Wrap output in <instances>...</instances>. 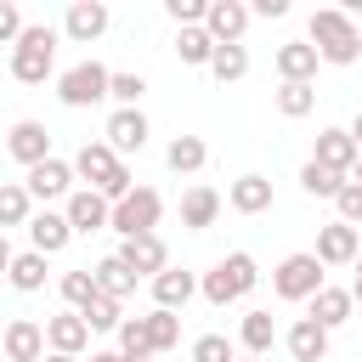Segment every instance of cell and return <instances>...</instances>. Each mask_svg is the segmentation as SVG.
Returning a JSON list of instances; mask_svg holds the SVG:
<instances>
[{"mask_svg": "<svg viewBox=\"0 0 362 362\" xmlns=\"http://www.w3.org/2000/svg\"><path fill=\"white\" fill-rule=\"evenodd\" d=\"M23 187H28V198H34V204H51V198H68V192H74V164L51 153L45 164H34V170L23 175Z\"/></svg>", "mask_w": 362, "mask_h": 362, "instance_id": "13", "label": "cell"}, {"mask_svg": "<svg viewBox=\"0 0 362 362\" xmlns=\"http://www.w3.org/2000/svg\"><path fill=\"white\" fill-rule=\"evenodd\" d=\"M249 6L243 0H209V11H204V34L215 40V45H243V34H249Z\"/></svg>", "mask_w": 362, "mask_h": 362, "instance_id": "10", "label": "cell"}, {"mask_svg": "<svg viewBox=\"0 0 362 362\" xmlns=\"http://www.w3.org/2000/svg\"><path fill=\"white\" fill-rule=\"evenodd\" d=\"M141 96H147L141 74H107V102L113 107H141Z\"/></svg>", "mask_w": 362, "mask_h": 362, "instance_id": "37", "label": "cell"}, {"mask_svg": "<svg viewBox=\"0 0 362 362\" xmlns=\"http://www.w3.org/2000/svg\"><path fill=\"white\" fill-rule=\"evenodd\" d=\"M175 57H181L187 68H209V57H215V40H209L204 28H181V34H175Z\"/></svg>", "mask_w": 362, "mask_h": 362, "instance_id": "36", "label": "cell"}, {"mask_svg": "<svg viewBox=\"0 0 362 362\" xmlns=\"http://www.w3.org/2000/svg\"><path fill=\"white\" fill-rule=\"evenodd\" d=\"M79 317H85V328H90V334H119L124 305H119V300H107V294H90V300L79 305Z\"/></svg>", "mask_w": 362, "mask_h": 362, "instance_id": "30", "label": "cell"}, {"mask_svg": "<svg viewBox=\"0 0 362 362\" xmlns=\"http://www.w3.org/2000/svg\"><path fill=\"white\" fill-rule=\"evenodd\" d=\"M11 255H17V249H11V243H6V232H0V277L11 272Z\"/></svg>", "mask_w": 362, "mask_h": 362, "instance_id": "44", "label": "cell"}, {"mask_svg": "<svg viewBox=\"0 0 362 362\" xmlns=\"http://www.w3.org/2000/svg\"><path fill=\"white\" fill-rule=\"evenodd\" d=\"M221 204H226V198H221L215 187L192 181V187L181 192V226H187V232H209V226H215V215H221Z\"/></svg>", "mask_w": 362, "mask_h": 362, "instance_id": "22", "label": "cell"}, {"mask_svg": "<svg viewBox=\"0 0 362 362\" xmlns=\"http://www.w3.org/2000/svg\"><path fill=\"white\" fill-rule=\"evenodd\" d=\"M68 243H74V232H68V215H62V209H34V215H28V249H34V255L51 260V255H62Z\"/></svg>", "mask_w": 362, "mask_h": 362, "instance_id": "16", "label": "cell"}, {"mask_svg": "<svg viewBox=\"0 0 362 362\" xmlns=\"http://www.w3.org/2000/svg\"><path fill=\"white\" fill-rule=\"evenodd\" d=\"M107 74L113 68H102V62H74V68H62L57 74V102L62 107H96V102H107Z\"/></svg>", "mask_w": 362, "mask_h": 362, "instance_id": "7", "label": "cell"}, {"mask_svg": "<svg viewBox=\"0 0 362 362\" xmlns=\"http://www.w3.org/2000/svg\"><path fill=\"white\" fill-rule=\"evenodd\" d=\"M17 34H23V11L17 0H0V45H17Z\"/></svg>", "mask_w": 362, "mask_h": 362, "instance_id": "42", "label": "cell"}, {"mask_svg": "<svg viewBox=\"0 0 362 362\" xmlns=\"http://www.w3.org/2000/svg\"><path fill=\"white\" fill-rule=\"evenodd\" d=\"M40 362H79V356H51V351H45V356H40Z\"/></svg>", "mask_w": 362, "mask_h": 362, "instance_id": "48", "label": "cell"}, {"mask_svg": "<svg viewBox=\"0 0 362 362\" xmlns=\"http://www.w3.org/2000/svg\"><path fill=\"white\" fill-rule=\"evenodd\" d=\"M272 68H277V79H283V85H311L322 62H317V51H311L305 40H288V45H277Z\"/></svg>", "mask_w": 362, "mask_h": 362, "instance_id": "19", "label": "cell"}, {"mask_svg": "<svg viewBox=\"0 0 362 362\" xmlns=\"http://www.w3.org/2000/svg\"><path fill=\"white\" fill-rule=\"evenodd\" d=\"M28 215H34L28 187H23V181H0V232H6V226H28Z\"/></svg>", "mask_w": 362, "mask_h": 362, "instance_id": "31", "label": "cell"}, {"mask_svg": "<svg viewBox=\"0 0 362 362\" xmlns=\"http://www.w3.org/2000/svg\"><path fill=\"white\" fill-rule=\"evenodd\" d=\"M317 107V85H277V113L283 119H305Z\"/></svg>", "mask_w": 362, "mask_h": 362, "instance_id": "38", "label": "cell"}, {"mask_svg": "<svg viewBox=\"0 0 362 362\" xmlns=\"http://www.w3.org/2000/svg\"><path fill=\"white\" fill-rule=\"evenodd\" d=\"M351 300L362 305V255H356V277H351Z\"/></svg>", "mask_w": 362, "mask_h": 362, "instance_id": "46", "label": "cell"}, {"mask_svg": "<svg viewBox=\"0 0 362 362\" xmlns=\"http://www.w3.org/2000/svg\"><path fill=\"white\" fill-rule=\"evenodd\" d=\"M238 362H266V356H238Z\"/></svg>", "mask_w": 362, "mask_h": 362, "instance_id": "50", "label": "cell"}, {"mask_svg": "<svg viewBox=\"0 0 362 362\" xmlns=\"http://www.w3.org/2000/svg\"><path fill=\"white\" fill-rule=\"evenodd\" d=\"M311 158L317 164H328V170H339V175H351L356 170V141L345 136V124H328V130H317V147H311Z\"/></svg>", "mask_w": 362, "mask_h": 362, "instance_id": "20", "label": "cell"}, {"mask_svg": "<svg viewBox=\"0 0 362 362\" xmlns=\"http://www.w3.org/2000/svg\"><path fill=\"white\" fill-rule=\"evenodd\" d=\"M209 74H215L221 85H238V79L249 74V45H215V57H209Z\"/></svg>", "mask_w": 362, "mask_h": 362, "instance_id": "34", "label": "cell"}, {"mask_svg": "<svg viewBox=\"0 0 362 362\" xmlns=\"http://www.w3.org/2000/svg\"><path fill=\"white\" fill-rule=\"evenodd\" d=\"M147 339H153V356H164V351H175L181 345V311H147Z\"/></svg>", "mask_w": 362, "mask_h": 362, "instance_id": "32", "label": "cell"}, {"mask_svg": "<svg viewBox=\"0 0 362 362\" xmlns=\"http://www.w3.org/2000/svg\"><path fill=\"white\" fill-rule=\"evenodd\" d=\"M192 362H238V339H226V334H198V339H192Z\"/></svg>", "mask_w": 362, "mask_h": 362, "instance_id": "39", "label": "cell"}, {"mask_svg": "<svg viewBox=\"0 0 362 362\" xmlns=\"http://www.w3.org/2000/svg\"><path fill=\"white\" fill-rule=\"evenodd\" d=\"M345 136H351V141H356V153H362V113H356V119L345 124Z\"/></svg>", "mask_w": 362, "mask_h": 362, "instance_id": "45", "label": "cell"}, {"mask_svg": "<svg viewBox=\"0 0 362 362\" xmlns=\"http://www.w3.org/2000/svg\"><path fill=\"white\" fill-rule=\"evenodd\" d=\"M249 17H288V0H255Z\"/></svg>", "mask_w": 362, "mask_h": 362, "instance_id": "43", "label": "cell"}, {"mask_svg": "<svg viewBox=\"0 0 362 362\" xmlns=\"http://www.w3.org/2000/svg\"><path fill=\"white\" fill-rule=\"evenodd\" d=\"M6 283H11L17 294H34V288H45V255H34V249L11 255V272H6Z\"/></svg>", "mask_w": 362, "mask_h": 362, "instance_id": "29", "label": "cell"}, {"mask_svg": "<svg viewBox=\"0 0 362 362\" xmlns=\"http://www.w3.org/2000/svg\"><path fill=\"white\" fill-rule=\"evenodd\" d=\"M305 305H311V322H317V328H328V334H334V328H345V322H351V311H356L351 288H334V283H322Z\"/></svg>", "mask_w": 362, "mask_h": 362, "instance_id": "23", "label": "cell"}, {"mask_svg": "<svg viewBox=\"0 0 362 362\" xmlns=\"http://www.w3.org/2000/svg\"><path fill=\"white\" fill-rule=\"evenodd\" d=\"M119 356H124V362H153L147 317H124V322H119Z\"/></svg>", "mask_w": 362, "mask_h": 362, "instance_id": "33", "label": "cell"}, {"mask_svg": "<svg viewBox=\"0 0 362 362\" xmlns=\"http://www.w3.org/2000/svg\"><path fill=\"white\" fill-rule=\"evenodd\" d=\"M119 266H124V272H130L136 283H141V277L153 283V277H158V272L170 266V243H164L158 232H141V238H124V243H119Z\"/></svg>", "mask_w": 362, "mask_h": 362, "instance_id": "8", "label": "cell"}, {"mask_svg": "<svg viewBox=\"0 0 362 362\" xmlns=\"http://www.w3.org/2000/svg\"><path fill=\"white\" fill-rule=\"evenodd\" d=\"M57 288H62L68 311H79V305H85V300L96 294V283H90V266H79V272H62V283H57Z\"/></svg>", "mask_w": 362, "mask_h": 362, "instance_id": "40", "label": "cell"}, {"mask_svg": "<svg viewBox=\"0 0 362 362\" xmlns=\"http://www.w3.org/2000/svg\"><path fill=\"white\" fill-rule=\"evenodd\" d=\"M85 345H90V328H85L79 311L45 317V351H51V356H85Z\"/></svg>", "mask_w": 362, "mask_h": 362, "instance_id": "17", "label": "cell"}, {"mask_svg": "<svg viewBox=\"0 0 362 362\" xmlns=\"http://www.w3.org/2000/svg\"><path fill=\"white\" fill-rule=\"evenodd\" d=\"M158 221H164V198H158L153 187H130V192L113 204L107 232H119V238H141V232H158Z\"/></svg>", "mask_w": 362, "mask_h": 362, "instance_id": "6", "label": "cell"}, {"mask_svg": "<svg viewBox=\"0 0 362 362\" xmlns=\"http://www.w3.org/2000/svg\"><path fill=\"white\" fill-rule=\"evenodd\" d=\"M90 362H124L119 351H90Z\"/></svg>", "mask_w": 362, "mask_h": 362, "instance_id": "47", "label": "cell"}, {"mask_svg": "<svg viewBox=\"0 0 362 362\" xmlns=\"http://www.w3.org/2000/svg\"><path fill=\"white\" fill-rule=\"evenodd\" d=\"M62 215H68V232H107V215H113V204H107L102 192L79 187V192H68Z\"/></svg>", "mask_w": 362, "mask_h": 362, "instance_id": "18", "label": "cell"}, {"mask_svg": "<svg viewBox=\"0 0 362 362\" xmlns=\"http://www.w3.org/2000/svg\"><path fill=\"white\" fill-rule=\"evenodd\" d=\"M305 45H311L317 62H328V68H356V62H362V34H356V23H351L339 6H317V11H311Z\"/></svg>", "mask_w": 362, "mask_h": 362, "instance_id": "1", "label": "cell"}, {"mask_svg": "<svg viewBox=\"0 0 362 362\" xmlns=\"http://www.w3.org/2000/svg\"><path fill=\"white\" fill-rule=\"evenodd\" d=\"M164 164H170L175 175H198V170L209 164V141H204V136H175V141L164 147Z\"/></svg>", "mask_w": 362, "mask_h": 362, "instance_id": "27", "label": "cell"}, {"mask_svg": "<svg viewBox=\"0 0 362 362\" xmlns=\"http://www.w3.org/2000/svg\"><path fill=\"white\" fill-rule=\"evenodd\" d=\"M192 294H198V277L181 272V266H164V272L153 277V305H158V311H187Z\"/></svg>", "mask_w": 362, "mask_h": 362, "instance_id": "24", "label": "cell"}, {"mask_svg": "<svg viewBox=\"0 0 362 362\" xmlns=\"http://www.w3.org/2000/svg\"><path fill=\"white\" fill-rule=\"evenodd\" d=\"M311 255L322 260V272H328V266H356V255H362V232L345 226V221H328V226H317V249H311Z\"/></svg>", "mask_w": 362, "mask_h": 362, "instance_id": "11", "label": "cell"}, {"mask_svg": "<svg viewBox=\"0 0 362 362\" xmlns=\"http://www.w3.org/2000/svg\"><path fill=\"white\" fill-rule=\"evenodd\" d=\"M322 283H328V272H322V260H317L311 249H294V255H283V260L272 266V294L288 300V305H305Z\"/></svg>", "mask_w": 362, "mask_h": 362, "instance_id": "5", "label": "cell"}, {"mask_svg": "<svg viewBox=\"0 0 362 362\" xmlns=\"http://www.w3.org/2000/svg\"><path fill=\"white\" fill-rule=\"evenodd\" d=\"M6 153H11L23 170H34V164L51 158V130H45L40 119H17V124L6 130Z\"/></svg>", "mask_w": 362, "mask_h": 362, "instance_id": "12", "label": "cell"}, {"mask_svg": "<svg viewBox=\"0 0 362 362\" xmlns=\"http://www.w3.org/2000/svg\"><path fill=\"white\" fill-rule=\"evenodd\" d=\"M0 351H6V362H40V356H45V322L11 317V322L0 328Z\"/></svg>", "mask_w": 362, "mask_h": 362, "instance_id": "14", "label": "cell"}, {"mask_svg": "<svg viewBox=\"0 0 362 362\" xmlns=\"http://www.w3.org/2000/svg\"><path fill=\"white\" fill-rule=\"evenodd\" d=\"M272 345H277V322H272V311L249 305V311L238 317V351H249V356H266Z\"/></svg>", "mask_w": 362, "mask_h": 362, "instance_id": "25", "label": "cell"}, {"mask_svg": "<svg viewBox=\"0 0 362 362\" xmlns=\"http://www.w3.org/2000/svg\"><path fill=\"white\" fill-rule=\"evenodd\" d=\"M351 181H356V187H362V158H356V170H351Z\"/></svg>", "mask_w": 362, "mask_h": 362, "instance_id": "49", "label": "cell"}, {"mask_svg": "<svg viewBox=\"0 0 362 362\" xmlns=\"http://www.w3.org/2000/svg\"><path fill=\"white\" fill-rule=\"evenodd\" d=\"M147 136H153V124H147V113L141 107H113L107 113V124H102V141L124 158V153H141L147 147Z\"/></svg>", "mask_w": 362, "mask_h": 362, "instance_id": "9", "label": "cell"}, {"mask_svg": "<svg viewBox=\"0 0 362 362\" xmlns=\"http://www.w3.org/2000/svg\"><path fill=\"white\" fill-rule=\"evenodd\" d=\"M283 345H288L294 362H322V356H328V328H317L311 317H300V322L283 334Z\"/></svg>", "mask_w": 362, "mask_h": 362, "instance_id": "26", "label": "cell"}, {"mask_svg": "<svg viewBox=\"0 0 362 362\" xmlns=\"http://www.w3.org/2000/svg\"><path fill=\"white\" fill-rule=\"evenodd\" d=\"M226 204H232L238 215H266V209H272V175L243 170V175L226 187Z\"/></svg>", "mask_w": 362, "mask_h": 362, "instance_id": "21", "label": "cell"}, {"mask_svg": "<svg viewBox=\"0 0 362 362\" xmlns=\"http://www.w3.org/2000/svg\"><path fill=\"white\" fill-rule=\"evenodd\" d=\"M57 74V28L51 23H23L11 45V79L17 85H45Z\"/></svg>", "mask_w": 362, "mask_h": 362, "instance_id": "4", "label": "cell"}, {"mask_svg": "<svg viewBox=\"0 0 362 362\" xmlns=\"http://www.w3.org/2000/svg\"><path fill=\"white\" fill-rule=\"evenodd\" d=\"M107 23H113V11H107L102 0H74V6L62 11V34H68L74 45H90V40H102V34H107Z\"/></svg>", "mask_w": 362, "mask_h": 362, "instance_id": "15", "label": "cell"}, {"mask_svg": "<svg viewBox=\"0 0 362 362\" xmlns=\"http://www.w3.org/2000/svg\"><path fill=\"white\" fill-rule=\"evenodd\" d=\"M345 181H351V175H339V170H328V164H317V158H305V164H300V187H305L311 198H334Z\"/></svg>", "mask_w": 362, "mask_h": 362, "instance_id": "35", "label": "cell"}, {"mask_svg": "<svg viewBox=\"0 0 362 362\" xmlns=\"http://www.w3.org/2000/svg\"><path fill=\"white\" fill-rule=\"evenodd\" d=\"M255 283H260L255 255H249V249H232V255H221V260H215V266L198 277V294H204L209 305H221V311H226V305H238V300H243Z\"/></svg>", "mask_w": 362, "mask_h": 362, "instance_id": "3", "label": "cell"}, {"mask_svg": "<svg viewBox=\"0 0 362 362\" xmlns=\"http://www.w3.org/2000/svg\"><path fill=\"white\" fill-rule=\"evenodd\" d=\"M334 209H339L334 221H345V226H356V232H362V187H356V181H345V187L334 192Z\"/></svg>", "mask_w": 362, "mask_h": 362, "instance_id": "41", "label": "cell"}, {"mask_svg": "<svg viewBox=\"0 0 362 362\" xmlns=\"http://www.w3.org/2000/svg\"><path fill=\"white\" fill-rule=\"evenodd\" d=\"M90 283H96V294H107V300H119V305H124V300L136 294V277H130V272L119 266V255L96 260V266H90Z\"/></svg>", "mask_w": 362, "mask_h": 362, "instance_id": "28", "label": "cell"}, {"mask_svg": "<svg viewBox=\"0 0 362 362\" xmlns=\"http://www.w3.org/2000/svg\"><path fill=\"white\" fill-rule=\"evenodd\" d=\"M68 164H74V181H85L90 192H102L107 204H119V198L136 187V181H130V164H124V158H119L107 141H85V147H79Z\"/></svg>", "mask_w": 362, "mask_h": 362, "instance_id": "2", "label": "cell"}]
</instances>
